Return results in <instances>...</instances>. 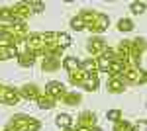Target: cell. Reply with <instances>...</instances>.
I'll return each instance as SVG.
<instances>
[{
  "label": "cell",
  "instance_id": "obj_1",
  "mask_svg": "<svg viewBox=\"0 0 147 131\" xmlns=\"http://www.w3.org/2000/svg\"><path fill=\"white\" fill-rule=\"evenodd\" d=\"M79 18L82 20L84 24V30H88L92 33H102L106 32V28H108V16L106 14H102V12H96V10H88V8H82L79 14Z\"/></svg>",
  "mask_w": 147,
  "mask_h": 131
},
{
  "label": "cell",
  "instance_id": "obj_2",
  "mask_svg": "<svg viewBox=\"0 0 147 131\" xmlns=\"http://www.w3.org/2000/svg\"><path fill=\"white\" fill-rule=\"evenodd\" d=\"M39 129H41V121L32 118V116H26V114H16L6 125V131H39Z\"/></svg>",
  "mask_w": 147,
  "mask_h": 131
},
{
  "label": "cell",
  "instance_id": "obj_3",
  "mask_svg": "<svg viewBox=\"0 0 147 131\" xmlns=\"http://www.w3.org/2000/svg\"><path fill=\"white\" fill-rule=\"evenodd\" d=\"M41 37H43L45 45H53L57 49H63V51L73 43L71 35L65 32H45V33H41Z\"/></svg>",
  "mask_w": 147,
  "mask_h": 131
},
{
  "label": "cell",
  "instance_id": "obj_4",
  "mask_svg": "<svg viewBox=\"0 0 147 131\" xmlns=\"http://www.w3.org/2000/svg\"><path fill=\"white\" fill-rule=\"evenodd\" d=\"M122 78L125 80V84H134V86H143L147 82L145 71H141L139 67H131V65H125Z\"/></svg>",
  "mask_w": 147,
  "mask_h": 131
},
{
  "label": "cell",
  "instance_id": "obj_5",
  "mask_svg": "<svg viewBox=\"0 0 147 131\" xmlns=\"http://www.w3.org/2000/svg\"><path fill=\"white\" fill-rule=\"evenodd\" d=\"M4 32L14 39V43H16V45L20 43V41H24V39L30 35V32H28V24H24V22L4 24Z\"/></svg>",
  "mask_w": 147,
  "mask_h": 131
},
{
  "label": "cell",
  "instance_id": "obj_6",
  "mask_svg": "<svg viewBox=\"0 0 147 131\" xmlns=\"http://www.w3.org/2000/svg\"><path fill=\"white\" fill-rule=\"evenodd\" d=\"M24 41H26V51H30L35 59H37L39 55L43 57V51H45V41H43L41 33H30Z\"/></svg>",
  "mask_w": 147,
  "mask_h": 131
},
{
  "label": "cell",
  "instance_id": "obj_7",
  "mask_svg": "<svg viewBox=\"0 0 147 131\" xmlns=\"http://www.w3.org/2000/svg\"><path fill=\"white\" fill-rule=\"evenodd\" d=\"M65 92H67V88H65L63 82H59V80H51V82H47V86H45V96L53 98L55 102H59V100L63 98Z\"/></svg>",
  "mask_w": 147,
  "mask_h": 131
},
{
  "label": "cell",
  "instance_id": "obj_8",
  "mask_svg": "<svg viewBox=\"0 0 147 131\" xmlns=\"http://www.w3.org/2000/svg\"><path fill=\"white\" fill-rule=\"evenodd\" d=\"M10 12H12L14 22H24V24H26V20L32 16V10L28 8L26 2H18V4H14V6L10 8Z\"/></svg>",
  "mask_w": 147,
  "mask_h": 131
},
{
  "label": "cell",
  "instance_id": "obj_9",
  "mask_svg": "<svg viewBox=\"0 0 147 131\" xmlns=\"http://www.w3.org/2000/svg\"><path fill=\"white\" fill-rule=\"evenodd\" d=\"M96 125V116H94V112H82L79 116V120H77V125H75V129L77 131H84V129H90Z\"/></svg>",
  "mask_w": 147,
  "mask_h": 131
},
{
  "label": "cell",
  "instance_id": "obj_10",
  "mask_svg": "<svg viewBox=\"0 0 147 131\" xmlns=\"http://www.w3.org/2000/svg\"><path fill=\"white\" fill-rule=\"evenodd\" d=\"M18 96L20 98H26V100H37L39 96H41V90H39V86L37 84H24V86H20V90H18Z\"/></svg>",
  "mask_w": 147,
  "mask_h": 131
},
{
  "label": "cell",
  "instance_id": "obj_11",
  "mask_svg": "<svg viewBox=\"0 0 147 131\" xmlns=\"http://www.w3.org/2000/svg\"><path fill=\"white\" fill-rule=\"evenodd\" d=\"M106 41L104 39H100V37H92V39H88V53L94 55V59L96 57H100L104 51H106Z\"/></svg>",
  "mask_w": 147,
  "mask_h": 131
},
{
  "label": "cell",
  "instance_id": "obj_12",
  "mask_svg": "<svg viewBox=\"0 0 147 131\" xmlns=\"http://www.w3.org/2000/svg\"><path fill=\"white\" fill-rule=\"evenodd\" d=\"M129 51H131V39H124L122 43L118 45V49H116V57L124 65H127L129 63Z\"/></svg>",
  "mask_w": 147,
  "mask_h": 131
},
{
  "label": "cell",
  "instance_id": "obj_13",
  "mask_svg": "<svg viewBox=\"0 0 147 131\" xmlns=\"http://www.w3.org/2000/svg\"><path fill=\"white\" fill-rule=\"evenodd\" d=\"M18 102H20L18 90H14L12 86H4V92H2V102H0V104H6V106H16Z\"/></svg>",
  "mask_w": 147,
  "mask_h": 131
},
{
  "label": "cell",
  "instance_id": "obj_14",
  "mask_svg": "<svg viewBox=\"0 0 147 131\" xmlns=\"http://www.w3.org/2000/svg\"><path fill=\"white\" fill-rule=\"evenodd\" d=\"M86 78H88V75H86L80 67L69 73V80H71L73 86H80V88H82V86H84V82H86Z\"/></svg>",
  "mask_w": 147,
  "mask_h": 131
},
{
  "label": "cell",
  "instance_id": "obj_15",
  "mask_svg": "<svg viewBox=\"0 0 147 131\" xmlns=\"http://www.w3.org/2000/svg\"><path fill=\"white\" fill-rule=\"evenodd\" d=\"M108 90L112 94H122V92H125V80L122 77H110V80H108Z\"/></svg>",
  "mask_w": 147,
  "mask_h": 131
},
{
  "label": "cell",
  "instance_id": "obj_16",
  "mask_svg": "<svg viewBox=\"0 0 147 131\" xmlns=\"http://www.w3.org/2000/svg\"><path fill=\"white\" fill-rule=\"evenodd\" d=\"M41 69L45 73H55V71L61 69V61L57 57H43L41 59Z\"/></svg>",
  "mask_w": 147,
  "mask_h": 131
},
{
  "label": "cell",
  "instance_id": "obj_17",
  "mask_svg": "<svg viewBox=\"0 0 147 131\" xmlns=\"http://www.w3.org/2000/svg\"><path fill=\"white\" fill-rule=\"evenodd\" d=\"M18 65L20 67H24V69H30V67H34V63H35V57L30 51H18Z\"/></svg>",
  "mask_w": 147,
  "mask_h": 131
},
{
  "label": "cell",
  "instance_id": "obj_18",
  "mask_svg": "<svg viewBox=\"0 0 147 131\" xmlns=\"http://www.w3.org/2000/svg\"><path fill=\"white\" fill-rule=\"evenodd\" d=\"M124 69H125V65L118 59V57H114L112 61H110V67H108V75L110 77H122V73H124Z\"/></svg>",
  "mask_w": 147,
  "mask_h": 131
},
{
  "label": "cell",
  "instance_id": "obj_19",
  "mask_svg": "<svg viewBox=\"0 0 147 131\" xmlns=\"http://www.w3.org/2000/svg\"><path fill=\"white\" fill-rule=\"evenodd\" d=\"M18 57V47L16 45H2L0 47V61H8Z\"/></svg>",
  "mask_w": 147,
  "mask_h": 131
},
{
  "label": "cell",
  "instance_id": "obj_20",
  "mask_svg": "<svg viewBox=\"0 0 147 131\" xmlns=\"http://www.w3.org/2000/svg\"><path fill=\"white\" fill-rule=\"evenodd\" d=\"M80 69L86 73V75H90L94 77L96 73H98V65H96V59H86V61H82L80 63Z\"/></svg>",
  "mask_w": 147,
  "mask_h": 131
},
{
  "label": "cell",
  "instance_id": "obj_21",
  "mask_svg": "<svg viewBox=\"0 0 147 131\" xmlns=\"http://www.w3.org/2000/svg\"><path fill=\"white\" fill-rule=\"evenodd\" d=\"M61 102L67 104V106H79L80 104V94L79 92H65L63 98H61Z\"/></svg>",
  "mask_w": 147,
  "mask_h": 131
},
{
  "label": "cell",
  "instance_id": "obj_22",
  "mask_svg": "<svg viewBox=\"0 0 147 131\" xmlns=\"http://www.w3.org/2000/svg\"><path fill=\"white\" fill-rule=\"evenodd\" d=\"M35 102H37V106H39L41 110H53V108H55V104H57L53 98H49V96H45V94H41Z\"/></svg>",
  "mask_w": 147,
  "mask_h": 131
},
{
  "label": "cell",
  "instance_id": "obj_23",
  "mask_svg": "<svg viewBox=\"0 0 147 131\" xmlns=\"http://www.w3.org/2000/svg\"><path fill=\"white\" fill-rule=\"evenodd\" d=\"M55 123L59 127H63V129H67V127H73V118L69 116V114H59L55 118Z\"/></svg>",
  "mask_w": 147,
  "mask_h": 131
},
{
  "label": "cell",
  "instance_id": "obj_24",
  "mask_svg": "<svg viewBox=\"0 0 147 131\" xmlns=\"http://www.w3.org/2000/svg\"><path fill=\"white\" fill-rule=\"evenodd\" d=\"M61 65H63L69 73H71V71H75V69H79V67H80V61L77 59V57H65Z\"/></svg>",
  "mask_w": 147,
  "mask_h": 131
},
{
  "label": "cell",
  "instance_id": "obj_25",
  "mask_svg": "<svg viewBox=\"0 0 147 131\" xmlns=\"http://www.w3.org/2000/svg\"><path fill=\"white\" fill-rule=\"evenodd\" d=\"M100 86V82H98V77H96V75H94V77H90V75H88V78H86V82H84V90H88V92H94V90H96V88Z\"/></svg>",
  "mask_w": 147,
  "mask_h": 131
},
{
  "label": "cell",
  "instance_id": "obj_26",
  "mask_svg": "<svg viewBox=\"0 0 147 131\" xmlns=\"http://www.w3.org/2000/svg\"><path fill=\"white\" fill-rule=\"evenodd\" d=\"M12 22H14V18H12L10 8L0 6V24H12Z\"/></svg>",
  "mask_w": 147,
  "mask_h": 131
},
{
  "label": "cell",
  "instance_id": "obj_27",
  "mask_svg": "<svg viewBox=\"0 0 147 131\" xmlns=\"http://www.w3.org/2000/svg\"><path fill=\"white\" fill-rule=\"evenodd\" d=\"M114 131H134V125L125 120H118L114 121Z\"/></svg>",
  "mask_w": 147,
  "mask_h": 131
},
{
  "label": "cell",
  "instance_id": "obj_28",
  "mask_svg": "<svg viewBox=\"0 0 147 131\" xmlns=\"http://www.w3.org/2000/svg\"><path fill=\"white\" fill-rule=\"evenodd\" d=\"M118 30H120V32H124V33L131 32V30H134V22H131L129 18H122V20L118 22Z\"/></svg>",
  "mask_w": 147,
  "mask_h": 131
},
{
  "label": "cell",
  "instance_id": "obj_29",
  "mask_svg": "<svg viewBox=\"0 0 147 131\" xmlns=\"http://www.w3.org/2000/svg\"><path fill=\"white\" fill-rule=\"evenodd\" d=\"M129 10L134 14H143L145 12V2H131L129 4Z\"/></svg>",
  "mask_w": 147,
  "mask_h": 131
},
{
  "label": "cell",
  "instance_id": "obj_30",
  "mask_svg": "<svg viewBox=\"0 0 147 131\" xmlns=\"http://www.w3.org/2000/svg\"><path fill=\"white\" fill-rule=\"evenodd\" d=\"M26 4H28V8L32 10V14H34V12H43L45 10V4H43V2H26Z\"/></svg>",
  "mask_w": 147,
  "mask_h": 131
},
{
  "label": "cell",
  "instance_id": "obj_31",
  "mask_svg": "<svg viewBox=\"0 0 147 131\" xmlns=\"http://www.w3.org/2000/svg\"><path fill=\"white\" fill-rule=\"evenodd\" d=\"M71 28H73L75 32H82V30H84V24H82V20H80L79 16H75V18L71 20Z\"/></svg>",
  "mask_w": 147,
  "mask_h": 131
},
{
  "label": "cell",
  "instance_id": "obj_32",
  "mask_svg": "<svg viewBox=\"0 0 147 131\" xmlns=\"http://www.w3.org/2000/svg\"><path fill=\"white\" fill-rule=\"evenodd\" d=\"M106 118L110 121H118V120H122V112H120V110H110V112L106 114Z\"/></svg>",
  "mask_w": 147,
  "mask_h": 131
},
{
  "label": "cell",
  "instance_id": "obj_33",
  "mask_svg": "<svg viewBox=\"0 0 147 131\" xmlns=\"http://www.w3.org/2000/svg\"><path fill=\"white\" fill-rule=\"evenodd\" d=\"M134 131H147V121H145V120H139V121L136 123Z\"/></svg>",
  "mask_w": 147,
  "mask_h": 131
},
{
  "label": "cell",
  "instance_id": "obj_34",
  "mask_svg": "<svg viewBox=\"0 0 147 131\" xmlns=\"http://www.w3.org/2000/svg\"><path fill=\"white\" fill-rule=\"evenodd\" d=\"M84 131H102L100 127H96V125H94V127H90V129H84Z\"/></svg>",
  "mask_w": 147,
  "mask_h": 131
},
{
  "label": "cell",
  "instance_id": "obj_35",
  "mask_svg": "<svg viewBox=\"0 0 147 131\" xmlns=\"http://www.w3.org/2000/svg\"><path fill=\"white\" fill-rule=\"evenodd\" d=\"M2 92H4V84H0V102H2Z\"/></svg>",
  "mask_w": 147,
  "mask_h": 131
},
{
  "label": "cell",
  "instance_id": "obj_36",
  "mask_svg": "<svg viewBox=\"0 0 147 131\" xmlns=\"http://www.w3.org/2000/svg\"><path fill=\"white\" fill-rule=\"evenodd\" d=\"M63 131H77L75 127H67V129H63Z\"/></svg>",
  "mask_w": 147,
  "mask_h": 131
},
{
  "label": "cell",
  "instance_id": "obj_37",
  "mask_svg": "<svg viewBox=\"0 0 147 131\" xmlns=\"http://www.w3.org/2000/svg\"><path fill=\"white\" fill-rule=\"evenodd\" d=\"M2 30H4V24H0V33H2Z\"/></svg>",
  "mask_w": 147,
  "mask_h": 131
}]
</instances>
